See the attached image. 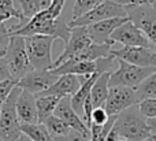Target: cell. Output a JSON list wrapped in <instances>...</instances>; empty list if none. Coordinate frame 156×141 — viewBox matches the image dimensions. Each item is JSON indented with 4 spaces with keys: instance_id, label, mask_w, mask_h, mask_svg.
I'll return each mask as SVG.
<instances>
[{
    "instance_id": "6da1fadb",
    "label": "cell",
    "mask_w": 156,
    "mask_h": 141,
    "mask_svg": "<svg viewBox=\"0 0 156 141\" xmlns=\"http://www.w3.org/2000/svg\"><path fill=\"white\" fill-rule=\"evenodd\" d=\"M65 3L66 0H52L48 8L36 14L22 27L11 32L10 36H22V37L32 34L52 36L55 38H60L66 45L71 34V27L62 16Z\"/></svg>"
},
{
    "instance_id": "7a4b0ae2",
    "label": "cell",
    "mask_w": 156,
    "mask_h": 141,
    "mask_svg": "<svg viewBox=\"0 0 156 141\" xmlns=\"http://www.w3.org/2000/svg\"><path fill=\"white\" fill-rule=\"evenodd\" d=\"M114 129L118 132L121 139L130 141H144L152 136L151 129L147 123V118L141 114L138 104L122 111L116 117Z\"/></svg>"
},
{
    "instance_id": "3957f363",
    "label": "cell",
    "mask_w": 156,
    "mask_h": 141,
    "mask_svg": "<svg viewBox=\"0 0 156 141\" xmlns=\"http://www.w3.org/2000/svg\"><path fill=\"white\" fill-rule=\"evenodd\" d=\"M56 38L52 36L32 34L25 37L30 65L34 70H52V45Z\"/></svg>"
},
{
    "instance_id": "277c9868",
    "label": "cell",
    "mask_w": 156,
    "mask_h": 141,
    "mask_svg": "<svg viewBox=\"0 0 156 141\" xmlns=\"http://www.w3.org/2000/svg\"><path fill=\"white\" fill-rule=\"evenodd\" d=\"M21 93V88L16 85L0 108V140L2 141H18L22 136L21 122L16 114V99Z\"/></svg>"
},
{
    "instance_id": "5b68a950",
    "label": "cell",
    "mask_w": 156,
    "mask_h": 141,
    "mask_svg": "<svg viewBox=\"0 0 156 141\" xmlns=\"http://www.w3.org/2000/svg\"><path fill=\"white\" fill-rule=\"evenodd\" d=\"M4 58L7 60L11 77L15 81H19L27 73L34 70L33 66L30 65L26 51V44H25V37H22V36H11Z\"/></svg>"
},
{
    "instance_id": "8992f818",
    "label": "cell",
    "mask_w": 156,
    "mask_h": 141,
    "mask_svg": "<svg viewBox=\"0 0 156 141\" xmlns=\"http://www.w3.org/2000/svg\"><path fill=\"white\" fill-rule=\"evenodd\" d=\"M119 67L110 74L108 86H127L137 89L145 78H148L156 70V67H141V66L130 65L122 59H116Z\"/></svg>"
},
{
    "instance_id": "52a82bcc",
    "label": "cell",
    "mask_w": 156,
    "mask_h": 141,
    "mask_svg": "<svg viewBox=\"0 0 156 141\" xmlns=\"http://www.w3.org/2000/svg\"><path fill=\"white\" fill-rule=\"evenodd\" d=\"M115 58L111 55L108 58H101L94 62L88 60H66L60 66L52 69V73L55 76H65V74H74L80 77H89L92 74H104L107 71H111L114 66Z\"/></svg>"
},
{
    "instance_id": "ba28073f",
    "label": "cell",
    "mask_w": 156,
    "mask_h": 141,
    "mask_svg": "<svg viewBox=\"0 0 156 141\" xmlns=\"http://www.w3.org/2000/svg\"><path fill=\"white\" fill-rule=\"evenodd\" d=\"M127 11L122 4L114 2V0H105L96 8L90 10L89 12L83 14L82 16L77 19H71L69 22L70 27H77V26H89V25L97 23V22L105 21V19L111 18H126Z\"/></svg>"
},
{
    "instance_id": "9c48e42d",
    "label": "cell",
    "mask_w": 156,
    "mask_h": 141,
    "mask_svg": "<svg viewBox=\"0 0 156 141\" xmlns=\"http://www.w3.org/2000/svg\"><path fill=\"white\" fill-rule=\"evenodd\" d=\"M138 103H140V100H138L136 89L127 86H112L110 88L104 108L110 117H114V115H119L126 108L136 106Z\"/></svg>"
},
{
    "instance_id": "30bf717a",
    "label": "cell",
    "mask_w": 156,
    "mask_h": 141,
    "mask_svg": "<svg viewBox=\"0 0 156 141\" xmlns=\"http://www.w3.org/2000/svg\"><path fill=\"white\" fill-rule=\"evenodd\" d=\"M115 59H122L130 65L141 67H156V52L145 47H122L111 51Z\"/></svg>"
},
{
    "instance_id": "8fae6325",
    "label": "cell",
    "mask_w": 156,
    "mask_h": 141,
    "mask_svg": "<svg viewBox=\"0 0 156 141\" xmlns=\"http://www.w3.org/2000/svg\"><path fill=\"white\" fill-rule=\"evenodd\" d=\"M92 44V38L89 36L88 27L86 26H77L71 27V34L69 38L67 44L65 45V49L60 54V56L54 62V67H58L62 63H65L66 60L71 59L73 56H76L77 54H80L81 51H83L85 48H88Z\"/></svg>"
},
{
    "instance_id": "7c38bea8",
    "label": "cell",
    "mask_w": 156,
    "mask_h": 141,
    "mask_svg": "<svg viewBox=\"0 0 156 141\" xmlns=\"http://www.w3.org/2000/svg\"><path fill=\"white\" fill-rule=\"evenodd\" d=\"M111 40H114L115 43L123 44V47H145V48L152 49L151 43L147 38V36L144 34V32L136 23H133L130 19L122 23L111 34Z\"/></svg>"
},
{
    "instance_id": "4fadbf2b",
    "label": "cell",
    "mask_w": 156,
    "mask_h": 141,
    "mask_svg": "<svg viewBox=\"0 0 156 141\" xmlns=\"http://www.w3.org/2000/svg\"><path fill=\"white\" fill-rule=\"evenodd\" d=\"M58 78L59 77L55 76L52 70H32L19 79L18 86L36 96L52 86Z\"/></svg>"
},
{
    "instance_id": "5bb4252c",
    "label": "cell",
    "mask_w": 156,
    "mask_h": 141,
    "mask_svg": "<svg viewBox=\"0 0 156 141\" xmlns=\"http://www.w3.org/2000/svg\"><path fill=\"white\" fill-rule=\"evenodd\" d=\"M129 16L126 18H111V19H105V21L97 22V23L89 25L88 32L89 36L92 38V43L94 44H111L114 45L115 41L111 40V34L121 26L122 23L129 21Z\"/></svg>"
},
{
    "instance_id": "9a60e30c",
    "label": "cell",
    "mask_w": 156,
    "mask_h": 141,
    "mask_svg": "<svg viewBox=\"0 0 156 141\" xmlns=\"http://www.w3.org/2000/svg\"><path fill=\"white\" fill-rule=\"evenodd\" d=\"M70 97L71 96H66V97L60 99V101L56 106V110H55L54 115H56V117H59L60 119L65 121V122L70 126V129L80 132V133H82L85 137L90 139V129L86 126V123L83 122L82 118L73 110Z\"/></svg>"
},
{
    "instance_id": "2e32d148",
    "label": "cell",
    "mask_w": 156,
    "mask_h": 141,
    "mask_svg": "<svg viewBox=\"0 0 156 141\" xmlns=\"http://www.w3.org/2000/svg\"><path fill=\"white\" fill-rule=\"evenodd\" d=\"M81 78L74 74H65V76H59L52 86H49L47 90L36 95L38 96H58V97H66V96H73L81 88Z\"/></svg>"
},
{
    "instance_id": "e0dca14e",
    "label": "cell",
    "mask_w": 156,
    "mask_h": 141,
    "mask_svg": "<svg viewBox=\"0 0 156 141\" xmlns=\"http://www.w3.org/2000/svg\"><path fill=\"white\" fill-rule=\"evenodd\" d=\"M15 108L21 123H38L37 104H36V96L33 93L21 89V93L16 99Z\"/></svg>"
},
{
    "instance_id": "ac0fdd59",
    "label": "cell",
    "mask_w": 156,
    "mask_h": 141,
    "mask_svg": "<svg viewBox=\"0 0 156 141\" xmlns=\"http://www.w3.org/2000/svg\"><path fill=\"white\" fill-rule=\"evenodd\" d=\"M100 76H101V74H92L89 78H86L85 81L81 84V88L70 97L71 107H73V110L80 117L83 118V104H85V100L89 97L92 86H93V84L96 82V79L99 78Z\"/></svg>"
},
{
    "instance_id": "d6986e66",
    "label": "cell",
    "mask_w": 156,
    "mask_h": 141,
    "mask_svg": "<svg viewBox=\"0 0 156 141\" xmlns=\"http://www.w3.org/2000/svg\"><path fill=\"white\" fill-rule=\"evenodd\" d=\"M110 74H111V71H107V73L101 74V76L96 79L93 86H92L90 101H92V106H93V110L99 108V107H104L105 100H107V97H108V92H110V86H108Z\"/></svg>"
},
{
    "instance_id": "ffe728a7",
    "label": "cell",
    "mask_w": 156,
    "mask_h": 141,
    "mask_svg": "<svg viewBox=\"0 0 156 141\" xmlns=\"http://www.w3.org/2000/svg\"><path fill=\"white\" fill-rule=\"evenodd\" d=\"M111 51H112V45L111 44H94L92 43L88 48L81 51L76 56H73V60H88V62H94L101 58L111 56ZM70 60V59H69Z\"/></svg>"
},
{
    "instance_id": "44dd1931",
    "label": "cell",
    "mask_w": 156,
    "mask_h": 141,
    "mask_svg": "<svg viewBox=\"0 0 156 141\" xmlns=\"http://www.w3.org/2000/svg\"><path fill=\"white\" fill-rule=\"evenodd\" d=\"M0 18H3L4 21H7L10 18H16L19 21L18 25H12L11 27H8L10 33L19 29V27H22L27 22V19L25 18L22 10L21 8H16L14 5L12 0H0Z\"/></svg>"
},
{
    "instance_id": "7402d4cb",
    "label": "cell",
    "mask_w": 156,
    "mask_h": 141,
    "mask_svg": "<svg viewBox=\"0 0 156 141\" xmlns=\"http://www.w3.org/2000/svg\"><path fill=\"white\" fill-rule=\"evenodd\" d=\"M59 101L60 97H58V96H38V97H36L38 123H44L47 118L54 115Z\"/></svg>"
},
{
    "instance_id": "603a6c76",
    "label": "cell",
    "mask_w": 156,
    "mask_h": 141,
    "mask_svg": "<svg viewBox=\"0 0 156 141\" xmlns=\"http://www.w3.org/2000/svg\"><path fill=\"white\" fill-rule=\"evenodd\" d=\"M21 130L32 141H55L44 123H21Z\"/></svg>"
},
{
    "instance_id": "cb8c5ba5",
    "label": "cell",
    "mask_w": 156,
    "mask_h": 141,
    "mask_svg": "<svg viewBox=\"0 0 156 141\" xmlns=\"http://www.w3.org/2000/svg\"><path fill=\"white\" fill-rule=\"evenodd\" d=\"M44 125H45V128L48 129L49 134L55 139V141L58 139H60V137H65L66 134H69L71 130L70 126H69L63 119H60L59 117H56V115H51L49 118H47Z\"/></svg>"
},
{
    "instance_id": "d4e9b609",
    "label": "cell",
    "mask_w": 156,
    "mask_h": 141,
    "mask_svg": "<svg viewBox=\"0 0 156 141\" xmlns=\"http://www.w3.org/2000/svg\"><path fill=\"white\" fill-rule=\"evenodd\" d=\"M19 3H21V10L23 12L25 18L29 21L36 14L48 8L51 5L52 0H19Z\"/></svg>"
},
{
    "instance_id": "484cf974",
    "label": "cell",
    "mask_w": 156,
    "mask_h": 141,
    "mask_svg": "<svg viewBox=\"0 0 156 141\" xmlns=\"http://www.w3.org/2000/svg\"><path fill=\"white\" fill-rule=\"evenodd\" d=\"M138 100L143 101L145 99H156V70L148 78H145L136 89Z\"/></svg>"
},
{
    "instance_id": "4316f807",
    "label": "cell",
    "mask_w": 156,
    "mask_h": 141,
    "mask_svg": "<svg viewBox=\"0 0 156 141\" xmlns=\"http://www.w3.org/2000/svg\"><path fill=\"white\" fill-rule=\"evenodd\" d=\"M105 0H74L73 5V19H77L82 16L83 14L89 12L90 10L96 8Z\"/></svg>"
},
{
    "instance_id": "83f0119b",
    "label": "cell",
    "mask_w": 156,
    "mask_h": 141,
    "mask_svg": "<svg viewBox=\"0 0 156 141\" xmlns=\"http://www.w3.org/2000/svg\"><path fill=\"white\" fill-rule=\"evenodd\" d=\"M138 108H140L141 114L148 119V118L156 117V99H145V100L138 103Z\"/></svg>"
},
{
    "instance_id": "f1b7e54d",
    "label": "cell",
    "mask_w": 156,
    "mask_h": 141,
    "mask_svg": "<svg viewBox=\"0 0 156 141\" xmlns=\"http://www.w3.org/2000/svg\"><path fill=\"white\" fill-rule=\"evenodd\" d=\"M18 85V81L15 79H5V81H0V108L12 92V89Z\"/></svg>"
},
{
    "instance_id": "f546056e",
    "label": "cell",
    "mask_w": 156,
    "mask_h": 141,
    "mask_svg": "<svg viewBox=\"0 0 156 141\" xmlns=\"http://www.w3.org/2000/svg\"><path fill=\"white\" fill-rule=\"evenodd\" d=\"M10 30L4 22H0V56H4L10 44Z\"/></svg>"
},
{
    "instance_id": "4dcf8cb0",
    "label": "cell",
    "mask_w": 156,
    "mask_h": 141,
    "mask_svg": "<svg viewBox=\"0 0 156 141\" xmlns=\"http://www.w3.org/2000/svg\"><path fill=\"white\" fill-rule=\"evenodd\" d=\"M110 119V115L107 114L104 107H99L94 108L92 112V123L90 125H97V126H103L107 123V121Z\"/></svg>"
},
{
    "instance_id": "1f68e13d",
    "label": "cell",
    "mask_w": 156,
    "mask_h": 141,
    "mask_svg": "<svg viewBox=\"0 0 156 141\" xmlns=\"http://www.w3.org/2000/svg\"><path fill=\"white\" fill-rule=\"evenodd\" d=\"M116 3L122 4L123 7H144L155 4L156 0H116Z\"/></svg>"
},
{
    "instance_id": "d6a6232c",
    "label": "cell",
    "mask_w": 156,
    "mask_h": 141,
    "mask_svg": "<svg viewBox=\"0 0 156 141\" xmlns=\"http://www.w3.org/2000/svg\"><path fill=\"white\" fill-rule=\"evenodd\" d=\"M56 141H90V139L85 137L82 133H80V132L73 130V129H71L70 133L66 134L65 137H60V139H58Z\"/></svg>"
},
{
    "instance_id": "836d02e7",
    "label": "cell",
    "mask_w": 156,
    "mask_h": 141,
    "mask_svg": "<svg viewBox=\"0 0 156 141\" xmlns=\"http://www.w3.org/2000/svg\"><path fill=\"white\" fill-rule=\"evenodd\" d=\"M5 79H12V77H11L5 58L0 56V81H5Z\"/></svg>"
},
{
    "instance_id": "e575fe53",
    "label": "cell",
    "mask_w": 156,
    "mask_h": 141,
    "mask_svg": "<svg viewBox=\"0 0 156 141\" xmlns=\"http://www.w3.org/2000/svg\"><path fill=\"white\" fill-rule=\"evenodd\" d=\"M121 137H119V134H118V132L115 130V129H111V132L108 133V136L105 137V140L104 141H118Z\"/></svg>"
},
{
    "instance_id": "d590c367",
    "label": "cell",
    "mask_w": 156,
    "mask_h": 141,
    "mask_svg": "<svg viewBox=\"0 0 156 141\" xmlns=\"http://www.w3.org/2000/svg\"><path fill=\"white\" fill-rule=\"evenodd\" d=\"M147 123H148L149 129H151V133L156 134V117L155 118H148V119H147Z\"/></svg>"
},
{
    "instance_id": "8d00e7d4",
    "label": "cell",
    "mask_w": 156,
    "mask_h": 141,
    "mask_svg": "<svg viewBox=\"0 0 156 141\" xmlns=\"http://www.w3.org/2000/svg\"><path fill=\"white\" fill-rule=\"evenodd\" d=\"M18 141H32V140H30L29 137L26 136V134H23V133H22V136L18 139Z\"/></svg>"
},
{
    "instance_id": "74e56055",
    "label": "cell",
    "mask_w": 156,
    "mask_h": 141,
    "mask_svg": "<svg viewBox=\"0 0 156 141\" xmlns=\"http://www.w3.org/2000/svg\"><path fill=\"white\" fill-rule=\"evenodd\" d=\"M144 141H154V140H152V136H151V137H148V139L144 140Z\"/></svg>"
},
{
    "instance_id": "f35d334b",
    "label": "cell",
    "mask_w": 156,
    "mask_h": 141,
    "mask_svg": "<svg viewBox=\"0 0 156 141\" xmlns=\"http://www.w3.org/2000/svg\"><path fill=\"white\" fill-rule=\"evenodd\" d=\"M152 140L156 141V134H152Z\"/></svg>"
},
{
    "instance_id": "ab89813d",
    "label": "cell",
    "mask_w": 156,
    "mask_h": 141,
    "mask_svg": "<svg viewBox=\"0 0 156 141\" xmlns=\"http://www.w3.org/2000/svg\"><path fill=\"white\" fill-rule=\"evenodd\" d=\"M118 141H130V140H126V139H119Z\"/></svg>"
},
{
    "instance_id": "60d3db41",
    "label": "cell",
    "mask_w": 156,
    "mask_h": 141,
    "mask_svg": "<svg viewBox=\"0 0 156 141\" xmlns=\"http://www.w3.org/2000/svg\"><path fill=\"white\" fill-rule=\"evenodd\" d=\"M0 22H4V19H3V18H0Z\"/></svg>"
},
{
    "instance_id": "b9f144b4",
    "label": "cell",
    "mask_w": 156,
    "mask_h": 141,
    "mask_svg": "<svg viewBox=\"0 0 156 141\" xmlns=\"http://www.w3.org/2000/svg\"><path fill=\"white\" fill-rule=\"evenodd\" d=\"M0 141H2V140H0Z\"/></svg>"
}]
</instances>
